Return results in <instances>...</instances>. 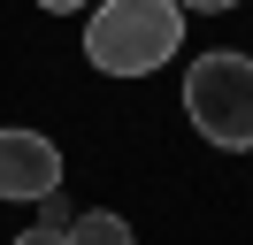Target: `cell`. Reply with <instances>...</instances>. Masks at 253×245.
<instances>
[{
	"label": "cell",
	"instance_id": "1",
	"mask_svg": "<svg viewBox=\"0 0 253 245\" xmlns=\"http://www.w3.org/2000/svg\"><path fill=\"white\" fill-rule=\"evenodd\" d=\"M176 46H184L176 0H100L84 23V61L100 77H154Z\"/></svg>",
	"mask_w": 253,
	"mask_h": 245
},
{
	"label": "cell",
	"instance_id": "2",
	"mask_svg": "<svg viewBox=\"0 0 253 245\" xmlns=\"http://www.w3.org/2000/svg\"><path fill=\"white\" fill-rule=\"evenodd\" d=\"M184 115L207 146L253 153V54H200L184 69Z\"/></svg>",
	"mask_w": 253,
	"mask_h": 245
},
{
	"label": "cell",
	"instance_id": "3",
	"mask_svg": "<svg viewBox=\"0 0 253 245\" xmlns=\"http://www.w3.org/2000/svg\"><path fill=\"white\" fill-rule=\"evenodd\" d=\"M46 192H62V146L46 130L8 122L0 130V199H46Z\"/></svg>",
	"mask_w": 253,
	"mask_h": 245
},
{
	"label": "cell",
	"instance_id": "4",
	"mask_svg": "<svg viewBox=\"0 0 253 245\" xmlns=\"http://www.w3.org/2000/svg\"><path fill=\"white\" fill-rule=\"evenodd\" d=\"M62 238H69V245H138V238H130V222H123V214H108V207L77 214V222L62 230Z\"/></svg>",
	"mask_w": 253,
	"mask_h": 245
},
{
	"label": "cell",
	"instance_id": "5",
	"mask_svg": "<svg viewBox=\"0 0 253 245\" xmlns=\"http://www.w3.org/2000/svg\"><path fill=\"white\" fill-rule=\"evenodd\" d=\"M31 207H39V230H69V222H77V207H69L62 192H46V199H31Z\"/></svg>",
	"mask_w": 253,
	"mask_h": 245
},
{
	"label": "cell",
	"instance_id": "6",
	"mask_svg": "<svg viewBox=\"0 0 253 245\" xmlns=\"http://www.w3.org/2000/svg\"><path fill=\"white\" fill-rule=\"evenodd\" d=\"M8 245H69V238H62V230H39V222H31L23 238H8Z\"/></svg>",
	"mask_w": 253,
	"mask_h": 245
},
{
	"label": "cell",
	"instance_id": "7",
	"mask_svg": "<svg viewBox=\"0 0 253 245\" xmlns=\"http://www.w3.org/2000/svg\"><path fill=\"white\" fill-rule=\"evenodd\" d=\"M46 15H77V8H92V0H39Z\"/></svg>",
	"mask_w": 253,
	"mask_h": 245
},
{
	"label": "cell",
	"instance_id": "8",
	"mask_svg": "<svg viewBox=\"0 0 253 245\" xmlns=\"http://www.w3.org/2000/svg\"><path fill=\"white\" fill-rule=\"evenodd\" d=\"M176 8H207V15H222V8H238V0H176Z\"/></svg>",
	"mask_w": 253,
	"mask_h": 245
}]
</instances>
